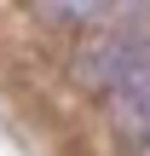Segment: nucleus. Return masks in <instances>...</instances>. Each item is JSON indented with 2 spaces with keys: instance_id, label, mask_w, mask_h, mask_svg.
Masks as SVG:
<instances>
[{
  "instance_id": "nucleus-1",
  "label": "nucleus",
  "mask_w": 150,
  "mask_h": 156,
  "mask_svg": "<svg viewBox=\"0 0 150 156\" xmlns=\"http://www.w3.org/2000/svg\"><path fill=\"white\" fill-rule=\"evenodd\" d=\"M150 64V46L145 41H133V35H104V41H92L81 58H75V75L81 81H92V87H104V93H116L133 69H145Z\"/></svg>"
},
{
  "instance_id": "nucleus-2",
  "label": "nucleus",
  "mask_w": 150,
  "mask_h": 156,
  "mask_svg": "<svg viewBox=\"0 0 150 156\" xmlns=\"http://www.w3.org/2000/svg\"><path fill=\"white\" fill-rule=\"evenodd\" d=\"M110 116H116L127 133L150 139V64H145V69H133V75L110 93Z\"/></svg>"
}]
</instances>
